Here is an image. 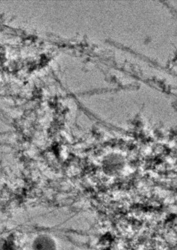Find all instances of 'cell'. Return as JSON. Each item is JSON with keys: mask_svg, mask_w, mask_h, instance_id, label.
<instances>
[{"mask_svg": "<svg viewBox=\"0 0 177 250\" xmlns=\"http://www.w3.org/2000/svg\"><path fill=\"white\" fill-rule=\"evenodd\" d=\"M33 250H56V245L54 240L45 235L38 236L33 243Z\"/></svg>", "mask_w": 177, "mask_h": 250, "instance_id": "1", "label": "cell"}]
</instances>
